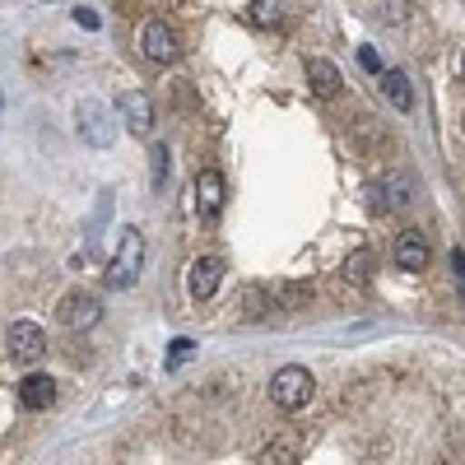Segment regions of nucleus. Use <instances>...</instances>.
<instances>
[{
    "label": "nucleus",
    "instance_id": "obj_7",
    "mask_svg": "<svg viewBox=\"0 0 465 465\" xmlns=\"http://www.w3.org/2000/svg\"><path fill=\"white\" fill-rule=\"evenodd\" d=\"M372 201H377V210H386V214H401V210H410V201H414V182H410L405 173L381 177V182L372 186Z\"/></svg>",
    "mask_w": 465,
    "mask_h": 465
},
{
    "label": "nucleus",
    "instance_id": "obj_6",
    "mask_svg": "<svg viewBox=\"0 0 465 465\" xmlns=\"http://www.w3.org/2000/svg\"><path fill=\"white\" fill-rule=\"evenodd\" d=\"M223 196H228V182H223V173L219 168H201L196 173V210H201V219H219V210H223Z\"/></svg>",
    "mask_w": 465,
    "mask_h": 465
},
{
    "label": "nucleus",
    "instance_id": "obj_15",
    "mask_svg": "<svg viewBox=\"0 0 465 465\" xmlns=\"http://www.w3.org/2000/svg\"><path fill=\"white\" fill-rule=\"evenodd\" d=\"M270 302L289 307V312H302V307L312 302V284H302V280H280V284H270Z\"/></svg>",
    "mask_w": 465,
    "mask_h": 465
},
{
    "label": "nucleus",
    "instance_id": "obj_8",
    "mask_svg": "<svg viewBox=\"0 0 465 465\" xmlns=\"http://www.w3.org/2000/svg\"><path fill=\"white\" fill-rule=\"evenodd\" d=\"M219 284H223V261L219 256H201L196 265H191L186 289H191V298H196V302H210L219 293Z\"/></svg>",
    "mask_w": 465,
    "mask_h": 465
},
{
    "label": "nucleus",
    "instance_id": "obj_24",
    "mask_svg": "<svg viewBox=\"0 0 465 465\" xmlns=\"http://www.w3.org/2000/svg\"><path fill=\"white\" fill-rule=\"evenodd\" d=\"M451 275L460 284V298H465V252H451Z\"/></svg>",
    "mask_w": 465,
    "mask_h": 465
},
{
    "label": "nucleus",
    "instance_id": "obj_18",
    "mask_svg": "<svg viewBox=\"0 0 465 465\" xmlns=\"http://www.w3.org/2000/svg\"><path fill=\"white\" fill-rule=\"evenodd\" d=\"M354 135H359V144H363L368 153H381L386 144H391V140H386V131H377V122H372V116H359Z\"/></svg>",
    "mask_w": 465,
    "mask_h": 465
},
{
    "label": "nucleus",
    "instance_id": "obj_16",
    "mask_svg": "<svg viewBox=\"0 0 465 465\" xmlns=\"http://www.w3.org/2000/svg\"><path fill=\"white\" fill-rule=\"evenodd\" d=\"M270 312V289L265 284H242L238 293V322H261Z\"/></svg>",
    "mask_w": 465,
    "mask_h": 465
},
{
    "label": "nucleus",
    "instance_id": "obj_22",
    "mask_svg": "<svg viewBox=\"0 0 465 465\" xmlns=\"http://www.w3.org/2000/svg\"><path fill=\"white\" fill-rule=\"evenodd\" d=\"M191 354H196V344H191V340H173V349H168V368H182Z\"/></svg>",
    "mask_w": 465,
    "mask_h": 465
},
{
    "label": "nucleus",
    "instance_id": "obj_26",
    "mask_svg": "<svg viewBox=\"0 0 465 465\" xmlns=\"http://www.w3.org/2000/svg\"><path fill=\"white\" fill-rule=\"evenodd\" d=\"M74 24H80V28H98V15L80 5V10H74Z\"/></svg>",
    "mask_w": 465,
    "mask_h": 465
},
{
    "label": "nucleus",
    "instance_id": "obj_27",
    "mask_svg": "<svg viewBox=\"0 0 465 465\" xmlns=\"http://www.w3.org/2000/svg\"><path fill=\"white\" fill-rule=\"evenodd\" d=\"M460 74H465V61H460Z\"/></svg>",
    "mask_w": 465,
    "mask_h": 465
},
{
    "label": "nucleus",
    "instance_id": "obj_4",
    "mask_svg": "<svg viewBox=\"0 0 465 465\" xmlns=\"http://www.w3.org/2000/svg\"><path fill=\"white\" fill-rule=\"evenodd\" d=\"M56 317H61L65 331H89V326L103 317V302H98V293H89V289H74V293L61 298Z\"/></svg>",
    "mask_w": 465,
    "mask_h": 465
},
{
    "label": "nucleus",
    "instance_id": "obj_25",
    "mask_svg": "<svg viewBox=\"0 0 465 465\" xmlns=\"http://www.w3.org/2000/svg\"><path fill=\"white\" fill-rule=\"evenodd\" d=\"M359 61H363L372 74H381V61H377V52H372V47H359Z\"/></svg>",
    "mask_w": 465,
    "mask_h": 465
},
{
    "label": "nucleus",
    "instance_id": "obj_20",
    "mask_svg": "<svg viewBox=\"0 0 465 465\" xmlns=\"http://www.w3.org/2000/svg\"><path fill=\"white\" fill-rule=\"evenodd\" d=\"M377 5V19H386V24H405V15H410V0H372Z\"/></svg>",
    "mask_w": 465,
    "mask_h": 465
},
{
    "label": "nucleus",
    "instance_id": "obj_17",
    "mask_svg": "<svg viewBox=\"0 0 465 465\" xmlns=\"http://www.w3.org/2000/svg\"><path fill=\"white\" fill-rule=\"evenodd\" d=\"M284 19H289V0H252V24L280 28Z\"/></svg>",
    "mask_w": 465,
    "mask_h": 465
},
{
    "label": "nucleus",
    "instance_id": "obj_23",
    "mask_svg": "<svg viewBox=\"0 0 465 465\" xmlns=\"http://www.w3.org/2000/svg\"><path fill=\"white\" fill-rule=\"evenodd\" d=\"M149 159H153V186H163V177H168V149L159 144V149L149 153Z\"/></svg>",
    "mask_w": 465,
    "mask_h": 465
},
{
    "label": "nucleus",
    "instance_id": "obj_13",
    "mask_svg": "<svg viewBox=\"0 0 465 465\" xmlns=\"http://www.w3.org/2000/svg\"><path fill=\"white\" fill-rule=\"evenodd\" d=\"M377 80H381V98L391 103L396 112H410L414 107V89H410V80H405L401 70H381Z\"/></svg>",
    "mask_w": 465,
    "mask_h": 465
},
{
    "label": "nucleus",
    "instance_id": "obj_11",
    "mask_svg": "<svg viewBox=\"0 0 465 465\" xmlns=\"http://www.w3.org/2000/svg\"><path fill=\"white\" fill-rule=\"evenodd\" d=\"M429 256H433L429 238H423L419 228H405L401 242H396V265H401V270H423V265H429Z\"/></svg>",
    "mask_w": 465,
    "mask_h": 465
},
{
    "label": "nucleus",
    "instance_id": "obj_21",
    "mask_svg": "<svg viewBox=\"0 0 465 465\" xmlns=\"http://www.w3.org/2000/svg\"><path fill=\"white\" fill-rule=\"evenodd\" d=\"M368 261H372L368 252H354V256L344 261V275L354 280V284H368Z\"/></svg>",
    "mask_w": 465,
    "mask_h": 465
},
{
    "label": "nucleus",
    "instance_id": "obj_1",
    "mask_svg": "<svg viewBox=\"0 0 465 465\" xmlns=\"http://www.w3.org/2000/svg\"><path fill=\"white\" fill-rule=\"evenodd\" d=\"M144 270V238L140 228H122V242L112 252V265H107V284L112 289H131Z\"/></svg>",
    "mask_w": 465,
    "mask_h": 465
},
{
    "label": "nucleus",
    "instance_id": "obj_10",
    "mask_svg": "<svg viewBox=\"0 0 465 465\" xmlns=\"http://www.w3.org/2000/svg\"><path fill=\"white\" fill-rule=\"evenodd\" d=\"M80 135H84L89 144H98V149L112 144L116 131H112V122H107V107H103V103H94V98L80 103Z\"/></svg>",
    "mask_w": 465,
    "mask_h": 465
},
{
    "label": "nucleus",
    "instance_id": "obj_19",
    "mask_svg": "<svg viewBox=\"0 0 465 465\" xmlns=\"http://www.w3.org/2000/svg\"><path fill=\"white\" fill-rule=\"evenodd\" d=\"M256 460H265V465H298V447L293 442H270V447H261Z\"/></svg>",
    "mask_w": 465,
    "mask_h": 465
},
{
    "label": "nucleus",
    "instance_id": "obj_9",
    "mask_svg": "<svg viewBox=\"0 0 465 465\" xmlns=\"http://www.w3.org/2000/svg\"><path fill=\"white\" fill-rule=\"evenodd\" d=\"M116 112H122V122H126L131 135H149V131H153V103H149V94H140V89L122 94Z\"/></svg>",
    "mask_w": 465,
    "mask_h": 465
},
{
    "label": "nucleus",
    "instance_id": "obj_2",
    "mask_svg": "<svg viewBox=\"0 0 465 465\" xmlns=\"http://www.w3.org/2000/svg\"><path fill=\"white\" fill-rule=\"evenodd\" d=\"M312 391H317V377L307 372V368H280L275 377H270V401H275L280 410H302L307 401H312Z\"/></svg>",
    "mask_w": 465,
    "mask_h": 465
},
{
    "label": "nucleus",
    "instance_id": "obj_5",
    "mask_svg": "<svg viewBox=\"0 0 465 465\" xmlns=\"http://www.w3.org/2000/svg\"><path fill=\"white\" fill-rule=\"evenodd\" d=\"M140 52H144V61H153V65H173V61H177V33H173L168 24H159V19H149V24L140 28Z\"/></svg>",
    "mask_w": 465,
    "mask_h": 465
},
{
    "label": "nucleus",
    "instance_id": "obj_14",
    "mask_svg": "<svg viewBox=\"0 0 465 465\" xmlns=\"http://www.w3.org/2000/svg\"><path fill=\"white\" fill-rule=\"evenodd\" d=\"M307 84H312V94H317V98H335L344 80H340V70H335L331 61H322V56H317V61H307Z\"/></svg>",
    "mask_w": 465,
    "mask_h": 465
},
{
    "label": "nucleus",
    "instance_id": "obj_12",
    "mask_svg": "<svg viewBox=\"0 0 465 465\" xmlns=\"http://www.w3.org/2000/svg\"><path fill=\"white\" fill-rule=\"evenodd\" d=\"M52 401H56V381H52V377L33 372V377L19 381V405H24V410H47Z\"/></svg>",
    "mask_w": 465,
    "mask_h": 465
},
{
    "label": "nucleus",
    "instance_id": "obj_3",
    "mask_svg": "<svg viewBox=\"0 0 465 465\" xmlns=\"http://www.w3.org/2000/svg\"><path fill=\"white\" fill-rule=\"evenodd\" d=\"M5 349H10L15 363H37V359L47 354V331L37 326V322H15L5 331Z\"/></svg>",
    "mask_w": 465,
    "mask_h": 465
}]
</instances>
